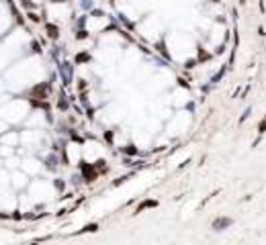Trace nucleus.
<instances>
[{
  "mask_svg": "<svg viewBox=\"0 0 266 245\" xmlns=\"http://www.w3.org/2000/svg\"><path fill=\"white\" fill-rule=\"evenodd\" d=\"M231 225H233V221H231L229 217H219V219L213 221V229H215V231H223V229H227V227H231Z\"/></svg>",
  "mask_w": 266,
  "mask_h": 245,
  "instance_id": "obj_1",
  "label": "nucleus"
},
{
  "mask_svg": "<svg viewBox=\"0 0 266 245\" xmlns=\"http://www.w3.org/2000/svg\"><path fill=\"white\" fill-rule=\"evenodd\" d=\"M156 200H145V202H141L139 204V206H137V210H135V212H141V210H143V208H152V206H156Z\"/></svg>",
  "mask_w": 266,
  "mask_h": 245,
  "instance_id": "obj_2",
  "label": "nucleus"
},
{
  "mask_svg": "<svg viewBox=\"0 0 266 245\" xmlns=\"http://www.w3.org/2000/svg\"><path fill=\"white\" fill-rule=\"evenodd\" d=\"M258 133L262 135V133H266V117L260 121V125H258Z\"/></svg>",
  "mask_w": 266,
  "mask_h": 245,
  "instance_id": "obj_3",
  "label": "nucleus"
}]
</instances>
